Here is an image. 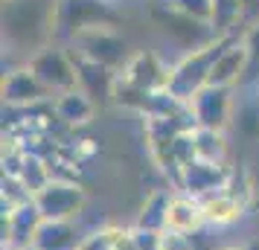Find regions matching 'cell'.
Instances as JSON below:
<instances>
[{
  "label": "cell",
  "instance_id": "obj_1",
  "mask_svg": "<svg viewBox=\"0 0 259 250\" xmlns=\"http://www.w3.org/2000/svg\"><path fill=\"white\" fill-rule=\"evenodd\" d=\"M56 44V0H3V56H24Z\"/></svg>",
  "mask_w": 259,
  "mask_h": 250
},
{
  "label": "cell",
  "instance_id": "obj_2",
  "mask_svg": "<svg viewBox=\"0 0 259 250\" xmlns=\"http://www.w3.org/2000/svg\"><path fill=\"white\" fill-rule=\"evenodd\" d=\"M236 38L239 35H219V38H212V41H207V44H201V47L184 53L172 64L169 93L175 96V99H181V102H192L207 87V82H210V70H212V64H215V59L233 44Z\"/></svg>",
  "mask_w": 259,
  "mask_h": 250
},
{
  "label": "cell",
  "instance_id": "obj_3",
  "mask_svg": "<svg viewBox=\"0 0 259 250\" xmlns=\"http://www.w3.org/2000/svg\"><path fill=\"white\" fill-rule=\"evenodd\" d=\"M94 26H119L117 0H56V41H73Z\"/></svg>",
  "mask_w": 259,
  "mask_h": 250
},
{
  "label": "cell",
  "instance_id": "obj_4",
  "mask_svg": "<svg viewBox=\"0 0 259 250\" xmlns=\"http://www.w3.org/2000/svg\"><path fill=\"white\" fill-rule=\"evenodd\" d=\"M73 53L82 56V59L94 61V64H102L108 70L119 73L131 59V47L128 38L122 35L119 26H94V29H84L82 35H76L70 41Z\"/></svg>",
  "mask_w": 259,
  "mask_h": 250
},
{
  "label": "cell",
  "instance_id": "obj_5",
  "mask_svg": "<svg viewBox=\"0 0 259 250\" xmlns=\"http://www.w3.org/2000/svg\"><path fill=\"white\" fill-rule=\"evenodd\" d=\"M29 70L35 73V79L47 87L53 99L61 93H70L79 87V70H76V56L73 49L50 44L41 53H35L29 61H24Z\"/></svg>",
  "mask_w": 259,
  "mask_h": 250
},
{
  "label": "cell",
  "instance_id": "obj_6",
  "mask_svg": "<svg viewBox=\"0 0 259 250\" xmlns=\"http://www.w3.org/2000/svg\"><path fill=\"white\" fill-rule=\"evenodd\" d=\"M149 18H152V24L169 38V44L181 47L184 53L201 47V44H207V41H212V38H219L215 32H212V26L198 24V21L187 18V15H181L178 9H172L166 0L149 6Z\"/></svg>",
  "mask_w": 259,
  "mask_h": 250
},
{
  "label": "cell",
  "instance_id": "obj_7",
  "mask_svg": "<svg viewBox=\"0 0 259 250\" xmlns=\"http://www.w3.org/2000/svg\"><path fill=\"white\" fill-rule=\"evenodd\" d=\"M32 201H35L38 213L44 215V221H76L84 213L88 192L82 183L70 178H53Z\"/></svg>",
  "mask_w": 259,
  "mask_h": 250
},
{
  "label": "cell",
  "instance_id": "obj_8",
  "mask_svg": "<svg viewBox=\"0 0 259 250\" xmlns=\"http://www.w3.org/2000/svg\"><path fill=\"white\" fill-rule=\"evenodd\" d=\"M233 183V166H219V163H204L192 160L181 169L175 183V192H184L195 201H207L219 192H227Z\"/></svg>",
  "mask_w": 259,
  "mask_h": 250
},
{
  "label": "cell",
  "instance_id": "obj_9",
  "mask_svg": "<svg viewBox=\"0 0 259 250\" xmlns=\"http://www.w3.org/2000/svg\"><path fill=\"white\" fill-rule=\"evenodd\" d=\"M119 79L137 90L146 93H160L169 90V76H172V64L163 61L157 49H134L128 64L117 73Z\"/></svg>",
  "mask_w": 259,
  "mask_h": 250
},
{
  "label": "cell",
  "instance_id": "obj_10",
  "mask_svg": "<svg viewBox=\"0 0 259 250\" xmlns=\"http://www.w3.org/2000/svg\"><path fill=\"white\" fill-rule=\"evenodd\" d=\"M236 87H204L192 102V117L198 128H215V131H227L233 128L236 117V99H239Z\"/></svg>",
  "mask_w": 259,
  "mask_h": 250
},
{
  "label": "cell",
  "instance_id": "obj_11",
  "mask_svg": "<svg viewBox=\"0 0 259 250\" xmlns=\"http://www.w3.org/2000/svg\"><path fill=\"white\" fill-rule=\"evenodd\" d=\"M0 93H3V105L18 108V111H32L38 105H50L53 102V93L38 82L35 73L29 70L26 64H18V67L3 70Z\"/></svg>",
  "mask_w": 259,
  "mask_h": 250
},
{
  "label": "cell",
  "instance_id": "obj_12",
  "mask_svg": "<svg viewBox=\"0 0 259 250\" xmlns=\"http://www.w3.org/2000/svg\"><path fill=\"white\" fill-rule=\"evenodd\" d=\"M44 224V215L38 213L35 201H26L15 207L0 218V238L3 247H32V238Z\"/></svg>",
  "mask_w": 259,
  "mask_h": 250
},
{
  "label": "cell",
  "instance_id": "obj_13",
  "mask_svg": "<svg viewBox=\"0 0 259 250\" xmlns=\"http://www.w3.org/2000/svg\"><path fill=\"white\" fill-rule=\"evenodd\" d=\"M50 111H53V117L59 119L64 128L79 131V128H84V125H91V122H94L99 105H96L84 90L76 87V90H70V93L56 96V99L50 102Z\"/></svg>",
  "mask_w": 259,
  "mask_h": 250
},
{
  "label": "cell",
  "instance_id": "obj_14",
  "mask_svg": "<svg viewBox=\"0 0 259 250\" xmlns=\"http://www.w3.org/2000/svg\"><path fill=\"white\" fill-rule=\"evenodd\" d=\"M76 56V53H73ZM76 70H79V90L94 99L99 108H105L114 102V87H117V73L102 67V64H94V61L76 56Z\"/></svg>",
  "mask_w": 259,
  "mask_h": 250
},
{
  "label": "cell",
  "instance_id": "obj_15",
  "mask_svg": "<svg viewBox=\"0 0 259 250\" xmlns=\"http://www.w3.org/2000/svg\"><path fill=\"white\" fill-rule=\"evenodd\" d=\"M245 70H247V49H245V44H242V35H239L233 44L215 59L207 87H236V90H239V87H242V79H245Z\"/></svg>",
  "mask_w": 259,
  "mask_h": 250
},
{
  "label": "cell",
  "instance_id": "obj_16",
  "mask_svg": "<svg viewBox=\"0 0 259 250\" xmlns=\"http://www.w3.org/2000/svg\"><path fill=\"white\" fill-rule=\"evenodd\" d=\"M204 227H207L204 204L184 195V192H175L172 201H169V210H166V230H175V233H184V236H195Z\"/></svg>",
  "mask_w": 259,
  "mask_h": 250
},
{
  "label": "cell",
  "instance_id": "obj_17",
  "mask_svg": "<svg viewBox=\"0 0 259 250\" xmlns=\"http://www.w3.org/2000/svg\"><path fill=\"white\" fill-rule=\"evenodd\" d=\"M201 204H204V221L212 230L236 227L247 213V204L242 198H236L233 192H219V195H212V198H207Z\"/></svg>",
  "mask_w": 259,
  "mask_h": 250
},
{
  "label": "cell",
  "instance_id": "obj_18",
  "mask_svg": "<svg viewBox=\"0 0 259 250\" xmlns=\"http://www.w3.org/2000/svg\"><path fill=\"white\" fill-rule=\"evenodd\" d=\"M82 241L84 236L76 221H44L29 250H79Z\"/></svg>",
  "mask_w": 259,
  "mask_h": 250
},
{
  "label": "cell",
  "instance_id": "obj_19",
  "mask_svg": "<svg viewBox=\"0 0 259 250\" xmlns=\"http://www.w3.org/2000/svg\"><path fill=\"white\" fill-rule=\"evenodd\" d=\"M172 189H163V186H157L152 189L140 204V213L134 218V224L137 230H146V233H163L166 230V210H169V201H172Z\"/></svg>",
  "mask_w": 259,
  "mask_h": 250
},
{
  "label": "cell",
  "instance_id": "obj_20",
  "mask_svg": "<svg viewBox=\"0 0 259 250\" xmlns=\"http://www.w3.org/2000/svg\"><path fill=\"white\" fill-rule=\"evenodd\" d=\"M192 140H195V160L230 166V140H227V131L195 128L192 131Z\"/></svg>",
  "mask_w": 259,
  "mask_h": 250
},
{
  "label": "cell",
  "instance_id": "obj_21",
  "mask_svg": "<svg viewBox=\"0 0 259 250\" xmlns=\"http://www.w3.org/2000/svg\"><path fill=\"white\" fill-rule=\"evenodd\" d=\"M245 96L236 99V117L233 128L247 143H259V93L256 87H242Z\"/></svg>",
  "mask_w": 259,
  "mask_h": 250
},
{
  "label": "cell",
  "instance_id": "obj_22",
  "mask_svg": "<svg viewBox=\"0 0 259 250\" xmlns=\"http://www.w3.org/2000/svg\"><path fill=\"white\" fill-rule=\"evenodd\" d=\"M242 44L247 49V70L242 79V87H259V24L242 32Z\"/></svg>",
  "mask_w": 259,
  "mask_h": 250
},
{
  "label": "cell",
  "instance_id": "obj_23",
  "mask_svg": "<svg viewBox=\"0 0 259 250\" xmlns=\"http://www.w3.org/2000/svg\"><path fill=\"white\" fill-rule=\"evenodd\" d=\"M172 9H178L181 15H187L198 24L212 26V9H215V0H166Z\"/></svg>",
  "mask_w": 259,
  "mask_h": 250
},
{
  "label": "cell",
  "instance_id": "obj_24",
  "mask_svg": "<svg viewBox=\"0 0 259 250\" xmlns=\"http://www.w3.org/2000/svg\"><path fill=\"white\" fill-rule=\"evenodd\" d=\"M157 250H198L195 247V236H184L175 230H163L157 238Z\"/></svg>",
  "mask_w": 259,
  "mask_h": 250
},
{
  "label": "cell",
  "instance_id": "obj_25",
  "mask_svg": "<svg viewBox=\"0 0 259 250\" xmlns=\"http://www.w3.org/2000/svg\"><path fill=\"white\" fill-rule=\"evenodd\" d=\"M242 9V32L259 24V0H239Z\"/></svg>",
  "mask_w": 259,
  "mask_h": 250
},
{
  "label": "cell",
  "instance_id": "obj_26",
  "mask_svg": "<svg viewBox=\"0 0 259 250\" xmlns=\"http://www.w3.org/2000/svg\"><path fill=\"white\" fill-rule=\"evenodd\" d=\"M215 250H253V244H227V247H215Z\"/></svg>",
  "mask_w": 259,
  "mask_h": 250
},
{
  "label": "cell",
  "instance_id": "obj_27",
  "mask_svg": "<svg viewBox=\"0 0 259 250\" xmlns=\"http://www.w3.org/2000/svg\"><path fill=\"white\" fill-rule=\"evenodd\" d=\"M3 250H29V247H3Z\"/></svg>",
  "mask_w": 259,
  "mask_h": 250
},
{
  "label": "cell",
  "instance_id": "obj_28",
  "mask_svg": "<svg viewBox=\"0 0 259 250\" xmlns=\"http://www.w3.org/2000/svg\"><path fill=\"white\" fill-rule=\"evenodd\" d=\"M256 93H259V87H256Z\"/></svg>",
  "mask_w": 259,
  "mask_h": 250
}]
</instances>
